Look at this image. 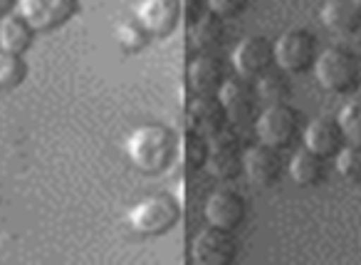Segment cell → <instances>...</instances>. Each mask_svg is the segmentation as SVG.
I'll list each match as a JSON object with an SVG mask.
<instances>
[{
	"mask_svg": "<svg viewBox=\"0 0 361 265\" xmlns=\"http://www.w3.org/2000/svg\"><path fill=\"white\" fill-rule=\"evenodd\" d=\"M126 154L139 171L161 174L173 164L176 154H178V139L164 124L136 126L126 139Z\"/></svg>",
	"mask_w": 361,
	"mask_h": 265,
	"instance_id": "obj_1",
	"label": "cell"
},
{
	"mask_svg": "<svg viewBox=\"0 0 361 265\" xmlns=\"http://www.w3.org/2000/svg\"><path fill=\"white\" fill-rule=\"evenodd\" d=\"M314 77L326 92L346 95L361 85V65L346 47H326L314 60Z\"/></svg>",
	"mask_w": 361,
	"mask_h": 265,
	"instance_id": "obj_2",
	"label": "cell"
},
{
	"mask_svg": "<svg viewBox=\"0 0 361 265\" xmlns=\"http://www.w3.org/2000/svg\"><path fill=\"white\" fill-rule=\"evenodd\" d=\"M129 225L139 235H164L171 228H176L180 218V206L173 196L154 194L141 199L139 204L131 206L129 211Z\"/></svg>",
	"mask_w": 361,
	"mask_h": 265,
	"instance_id": "obj_3",
	"label": "cell"
},
{
	"mask_svg": "<svg viewBox=\"0 0 361 265\" xmlns=\"http://www.w3.org/2000/svg\"><path fill=\"white\" fill-rule=\"evenodd\" d=\"M317 55L319 52H317L314 35L302 28H290L272 42V60L287 75H302L312 70Z\"/></svg>",
	"mask_w": 361,
	"mask_h": 265,
	"instance_id": "obj_4",
	"label": "cell"
},
{
	"mask_svg": "<svg viewBox=\"0 0 361 265\" xmlns=\"http://www.w3.org/2000/svg\"><path fill=\"white\" fill-rule=\"evenodd\" d=\"M297 126H300V114L287 102H277V105H265V110L260 112L255 119V134L262 144L282 151L295 141Z\"/></svg>",
	"mask_w": 361,
	"mask_h": 265,
	"instance_id": "obj_5",
	"label": "cell"
},
{
	"mask_svg": "<svg viewBox=\"0 0 361 265\" xmlns=\"http://www.w3.org/2000/svg\"><path fill=\"white\" fill-rule=\"evenodd\" d=\"M16 8L35 33H50L80 13V0H18Z\"/></svg>",
	"mask_w": 361,
	"mask_h": 265,
	"instance_id": "obj_6",
	"label": "cell"
},
{
	"mask_svg": "<svg viewBox=\"0 0 361 265\" xmlns=\"http://www.w3.org/2000/svg\"><path fill=\"white\" fill-rule=\"evenodd\" d=\"M238 255V243L233 230L208 225L198 230L191 240V263L196 265H231Z\"/></svg>",
	"mask_w": 361,
	"mask_h": 265,
	"instance_id": "obj_7",
	"label": "cell"
},
{
	"mask_svg": "<svg viewBox=\"0 0 361 265\" xmlns=\"http://www.w3.org/2000/svg\"><path fill=\"white\" fill-rule=\"evenodd\" d=\"M203 169L218 181H233L243 171V154L238 151V139L228 129L208 139V156Z\"/></svg>",
	"mask_w": 361,
	"mask_h": 265,
	"instance_id": "obj_8",
	"label": "cell"
},
{
	"mask_svg": "<svg viewBox=\"0 0 361 265\" xmlns=\"http://www.w3.org/2000/svg\"><path fill=\"white\" fill-rule=\"evenodd\" d=\"M272 42L262 35H247L233 50V67L238 77L255 82L272 65Z\"/></svg>",
	"mask_w": 361,
	"mask_h": 265,
	"instance_id": "obj_9",
	"label": "cell"
},
{
	"mask_svg": "<svg viewBox=\"0 0 361 265\" xmlns=\"http://www.w3.org/2000/svg\"><path fill=\"white\" fill-rule=\"evenodd\" d=\"M180 18V0H139L134 6V20L151 37H166L176 30Z\"/></svg>",
	"mask_w": 361,
	"mask_h": 265,
	"instance_id": "obj_10",
	"label": "cell"
},
{
	"mask_svg": "<svg viewBox=\"0 0 361 265\" xmlns=\"http://www.w3.org/2000/svg\"><path fill=\"white\" fill-rule=\"evenodd\" d=\"M186 122L191 131L211 139V136L221 134L228 126V114H226V110H223L218 95H196L188 102Z\"/></svg>",
	"mask_w": 361,
	"mask_h": 265,
	"instance_id": "obj_11",
	"label": "cell"
},
{
	"mask_svg": "<svg viewBox=\"0 0 361 265\" xmlns=\"http://www.w3.org/2000/svg\"><path fill=\"white\" fill-rule=\"evenodd\" d=\"M203 216L211 225L235 230L245 220V199L233 189H216L203 204Z\"/></svg>",
	"mask_w": 361,
	"mask_h": 265,
	"instance_id": "obj_12",
	"label": "cell"
},
{
	"mask_svg": "<svg viewBox=\"0 0 361 265\" xmlns=\"http://www.w3.org/2000/svg\"><path fill=\"white\" fill-rule=\"evenodd\" d=\"M282 154L280 149L267 144L247 146L243 151V171L245 176L257 186H272L282 176Z\"/></svg>",
	"mask_w": 361,
	"mask_h": 265,
	"instance_id": "obj_13",
	"label": "cell"
},
{
	"mask_svg": "<svg viewBox=\"0 0 361 265\" xmlns=\"http://www.w3.org/2000/svg\"><path fill=\"white\" fill-rule=\"evenodd\" d=\"M218 100H221L223 110L228 114V122L233 124H243L247 117L252 114L255 110V102H257V95H255V85L245 77H226L223 87L218 90Z\"/></svg>",
	"mask_w": 361,
	"mask_h": 265,
	"instance_id": "obj_14",
	"label": "cell"
},
{
	"mask_svg": "<svg viewBox=\"0 0 361 265\" xmlns=\"http://www.w3.org/2000/svg\"><path fill=\"white\" fill-rule=\"evenodd\" d=\"M223 82H226V70L216 55L198 52L188 62V87L193 90V95H218Z\"/></svg>",
	"mask_w": 361,
	"mask_h": 265,
	"instance_id": "obj_15",
	"label": "cell"
},
{
	"mask_svg": "<svg viewBox=\"0 0 361 265\" xmlns=\"http://www.w3.org/2000/svg\"><path fill=\"white\" fill-rule=\"evenodd\" d=\"M346 144L344 131H341L339 122L329 119V117H319L312 119L305 129V146L314 154H319L322 159L336 156V151Z\"/></svg>",
	"mask_w": 361,
	"mask_h": 265,
	"instance_id": "obj_16",
	"label": "cell"
},
{
	"mask_svg": "<svg viewBox=\"0 0 361 265\" xmlns=\"http://www.w3.org/2000/svg\"><path fill=\"white\" fill-rule=\"evenodd\" d=\"M319 18L322 25L334 35H356L361 30V11L351 0H326Z\"/></svg>",
	"mask_w": 361,
	"mask_h": 265,
	"instance_id": "obj_17",
	"label": "cell"
},
{
	"mask_svg": "<svg viewBox=\"0 0 361 265\" xmlns=\"http://www.w3.org/2000/svg\"><path fill=\"white\" fill-rule=\"evenodd\" d=\"M32 40H35V28L20 13H6L0 18V50L23 55L30 50Z\"/></svg>",
	"mask_w": 361,
	"mask_h": 265,
	"instance_id": "obj_18",
	"label": "cell"
},
{
	"mask_svg": "<svg viewBox=\"0 0 361 265\" xmlns=\"http://www.w3.org/2000/svg\"><path fill=\"white\" fill-rule=\"evenodd\" d=\"M287 171H290V179L297 186H314L324 176V159L319 154H314V151H310L307 146H302L300 151L292 154Z\"/></svg>",
	"mask_w": 361,
	"mask_h": 265,
	"instance_id": "obj_19",
	"label": "cell"
},
{
	"mask_svg": "<svg viewBox=\"0 0 361 265\" xmlns=\"http://www.w3.org/2000/svg\"><path fill=\"white\" fill-rule=\"evenodd\" d=\"M188 40L196 47L198 52H213L223 45L226 40V30H223V18L218 16H203L193 23L191 33H188Z\"/></svg>",
	"mask_w": 361,
	"mask_h": 265,
	"instance_id": "obj_20",
	"label": "cell"
},
{
	"mask_svg": "<svg viewBox=\"0 0 361 265\" xmlns=\"http://www.w3.org/2000/svg\"><path fill=\"white\" fill-rule=\"evenodd\" d=\"M255 95L265 105H277V102H287L290 97V82H287L285 72H262L255 80Z\"/></svg>",
	"mask_w": 361,
	"mask_h": 265,
	"instance_id": "obj_21",
	"label": "cell"
},
{
	"mask_svg": "<svg viewBox=\"0 0 361 265\" xmlns=\"http://www.w3.org/2000/svg\"><path fill=\"white\" fill-rule=\"evenodd\" d=\"M334 166L341 179L351 181V184H361V144L346 141V144L336 151Z\"/></svg>",
	"mask_w": 361,
	"mask_h": 265,
	"instance_id": "obj_22",
	"label": "cell"
},
{
	"mask_svg": "<svg viewBox=\"0 0 361 265\" xmlns=\"http://www.w3.org/2000/svg\"><path fill=\"white\" fill-rule=\"evenodd\" d=\"M341 131H344V139L351 141V144H361V92H356L344 107H341L339 117Z\"/></svg>",
	"mask_w": 361,
	"mask_h": 265,
	"instance_id": "obj_23",
	"label": "cell"
},
{
	"mask_svg": "<svg viewBox=\"0 0 361 265\" xmlns=\"http://www.w3.org/2000/svg\"><path fill=\"white\" fill-rule=\"evenodd\" d=\"M25 77H27V62L23 60V55L0 50V87L13 90V87L23 85Z\"/></svg>",
	"mask_w": 361,
	"mask_h": 265,
	"instance_id": "obj_24",
	"label": "cell"
},
{
	"mask_svg": "<svg viewBox=\"0 0 361 265\" xmlns=\"http://www.w3.org/2000/svg\"><path fill=\"white\" fill-rule=\"evenodd\" d=\"M114 37H116V45L124 52H141L151 35L136 20H121L114 28Z\"/></svg>",
	"mask_w": 361,
	"mask_h": 265,
	"instance_id": "obj_25",
	"label": "cell"
},
{
	"mask_svg": "<svg viewBox=\"0 0 361 265\" xmlns=\"http://www.w3.org/2000/svg\"><path fill=\"white\" fill-rule=\"evenodd\" d=\"M206 156H208V139L188 129L186 146H183V159H186V164L193 166V169H201V166L206 164Z\"/></svg>",
	"mask_w": 361,
	"mask_h": 265,
	"instance_id": "obj_26",
	"label": "cell"
},
{
	"mask_svg": "<svg viewBox=\"0 0 361 265\" xmlns=\"http://www.w3.org/2000/svg\"><path fill=\"white\" fill-rule=\"evenodd\" d=\"M247 0H208V11L213 13V16L218 18H235L240 16L243 11H245Z\"/></svg>",
	"mask_w": 361,
	"mask_h": 265,
	"instance_id": "obj_27",
	"label": "cell"
},
{
	"mask_svg": "<svg viewBox=\"0 0 361 265\" xmlns=\"http://www.w3.org/2000/svg\"><path fill=\"white\" fill-rule=\"evenodd\" d=\"M18 0H0V18L6 16V13H11L13 8H16Z\"/></svg>",
	"mask_w": 361,
	"mask_h": 265,
	"instance_id": "obj_28",
	"label": "cell"
},
{
	"mask_svg": "<svg viewBox=\"0 0 361 265\" xmlns=\"http://www.w3.org/2000/svg\"><path fill=\"white\" fill-rule=\"evenodd\" d=\"M351 3H354V6H356V8H359V11H361V0H351Z\"/></svg>",
	"mask_w": 361,
	"mask_h": 265,
	"instance_id": "obj_29",
	"label": "cell"
}]
</instances>
